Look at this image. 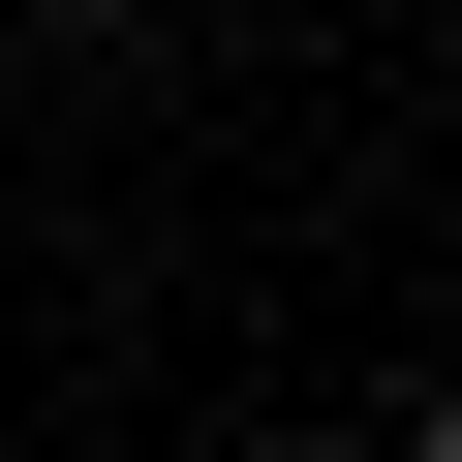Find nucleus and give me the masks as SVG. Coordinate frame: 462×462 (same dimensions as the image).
<instances>
[{
  "label": "nucleus",
  "instance_id": "nucleus-1",
  "mask_svg": "<svg viewBox=\"0 0 462 462\" xmlns=\"http://www.w3.org/2000/svg\"><path fill=\"white\" fill-rule=\"evenodd\" d=\"M401 462H462V401H431V431H401Z\"/></svg>",
  "mask_w": 462,
  "mask_h": 462
},
{
  "label": "nucleus",
  "instance_id": "nucleus-2",
  "mask_svg": "<svg viewBox=\"0 0 462 462\" xmlns=\"http://www.w3.org/2000/svg\"><path fill=\"white\" fill-rule=\"evenodd\" d=\"M93 32H154V0H93Z\"/></svg>",
  "mask_w": 462,
  "mask_h": 462
}]
</instances>
